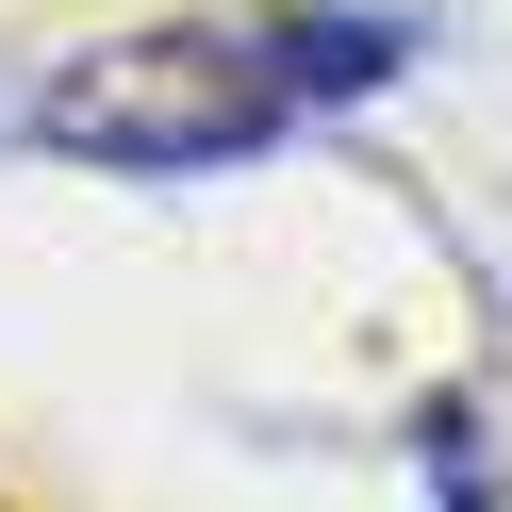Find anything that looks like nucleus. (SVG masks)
<instances>
[{"mask_svg":"<svg viewBox=\"0 0 512 512\" xmlns=\"http://www.w3.org/2000/svg\"><path fill=\"white\" fill-rule=\"evenodd\" d=\"M281 116L298 100H281L265 34H116L83 67H50L34 133L67 166H116V182H199V166H248Z\"/></svg>","mask_w":512,"mask_h":512,"instance_id":"1","label":"nucleus"},{"mask_svg":"<svg viewBox=\"0 0 512 512\" xmlns=\"http://www.w3.org/2000/svg\"><path fill=\"white\" fill-rule=\"evenodd\" d=\"M265 67H281V100H364V83L413 67V17H281Z\"/></svg>","mask_w":512,"mask_h":512,"instance_id":"2","label":"nucleus"}]
</instances>
